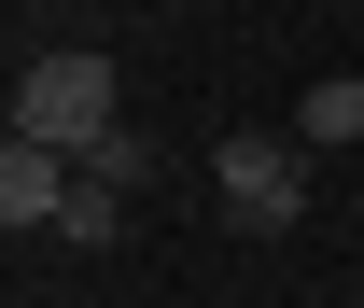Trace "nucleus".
I'll return each instance as SVG.
<instances>
[{
	"label": "nucleus",
	"instance_id": "6",
	"mask_svg": "<svg viewBox=\"0 0 364 308\" xmlns=\"http://www.w3.org/2000/svg\"><path fill=\"white\" fill-rule=\"evenodd\" d=\"M56 238H70V253H112V238H127V196H98V182H70V211H56Z\"/></svg>",
	"mask_w": 364,
	"mask_h": 308
},
{
	"label": "nucleus",
	"instance_id": "5",
	"mask_svg": "<svg viewBox=\"0 0 364 308\" xmlns=\"http://www.w3.org/2000/svg\"><path fill=\"white\" fill-rule=\"evenodd\" d=\"M70 169H85L98 196H127V182H154V140H140V127H112V140H85Z\"/></svg>",
	"mask_w": 364,
	"mask_h": 308
},
{
	"label": "nucleus",
	"instance_id": "3",
	"mask_svg": "<svg viewBox=\"0 0 364 308\" xmlns=\"http://www.w3.org/2000/svg\"><path fill=\"white\" fill-rule=\"evenodd\" d=\"M70 154H56V140H0V224H14V238H56V211H70Z\"/></svg>",
	"mask_w": 364,
	"mask_h": 308
},
{
	"label": "nucleus",
	"instance_id": "4",
	"mask_svg": "<svg viewBox=\"0 0 364 308\" xmlns=\"http://www.w3.org/2000/svg\"><path fill=\"white\" fill-rule=\"evenodd\" d=\"M294 140H309V154H322V140H364V70H336V85L294 98Z\"/></svg>",
	"mask_w": 364,
	"mask_h": 308
},
{
	"label": "nucleus",
	"instance_id": "2",
	"mask_svg": "<svg viewBox=\"0 0 364 308\" xmlns=\"http://www.w3.org/2000/svg\"><path fill=\"white\" fill-rule=\"evenodd\" d=\"M210 196H225L238 238H280V224L309 211V140H252V127H238L225 154H210Z\"/></svg>",
	"mask_w": 364,
	"mask_h": 308
},
{
	"label": "nucleus",
	"instance_id": "1",
	"mask_svg": "<svg viewBox=\"0 0 364 308\" xmlns=\"http://www.w3.org/2000/svg\"><path fill=\"white\" fill-rule=\"evenodd\" d=\"M127 127V85H112V56L98 43H56L28 56V85H14V140H56V154H85V140Z\"/></svg>",
	"mask_w": 364,
	"mask_h": 308
}]
</instances>
